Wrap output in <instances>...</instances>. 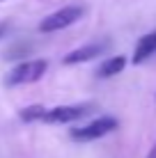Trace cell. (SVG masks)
I'll list each match as a JSON object with an SVG mask.
<instances>
[{
	"instance_id": "obj_1",
	"label": "cell",
	"mask_w": 156,
	"mask_h": 158,
	"mask_svg": "<svg viewBox=\"0 0 156 158\" xmlns=\"http://www.w3.org/2000/svg\"><path fill=\"white\" fill-rule=\"evenodd\" d=\"M48 62L46 60H30V62H23L19 67H14L12 71L5 78V85L14 87V85H23V83H37L41 76L46 73Z\"/></svg>"
},
{
	"instance_id": "obj_2",
	"label": "cell",
	"mask_w": 156,
	"mask_h": 158,
	"mask_svg": "<svg viewBox=\"0 0 156 158\" xmlns=\"http://www.w3.org/2000/svg\"><path fill=\"white\" fill-rule=\"evenodd\" d=\"M115 128H117V119L99 117V119H94L92 124H87V126H83V128H74L71 138L78 140V142H90V140H96V138L108 135L110 131H115Z\"/></svg>"
},
{
	"instance_id": "obj_3",
	"label": "cell",
	"mask_w": 156,
	"mask_h": 158,
	"mask_svg": "<svg viewBox=\"0 0 156 158\" xmlns=\"http://www.w3.org/2000/svg\"><path fill=\"white\" fill-rule=\"evenodd\" d=\"M80 16H83V9L80 7H62V9H57L55 14L46 16V19L41 21L39 23V32H55V30L69 28V25L76 23Z\"/></svg>"
},
{
	"instance_id": "obj_4",
	"label": "cell",
	"mask_w": 156,
	"mask_h": 158,
	"mask_svg": "<svg viewBox=\"0 0 156 158\" xmlns=\"http://www.w3.org/2000/svg\"><path fill=\"white\" fill-rule=\"evenodd\" d=\"M87 112V106H57L53 110H46L44 122L48 124H67L74 122V119H80Z\"/></svg>"
},
{
	"instance_id": "obj_5",
	"label": "cell",
	"mask_w": 156,
	"mask_h": 158,
	"mask_svg": "<svg viewBox=\"0 0 156 158\" xmlns=\"http://www.w3.org/2000/svg\"><path fill=\"white\" fill-rule=\"evenodd\" d=\"M108 48V41H101V44H87V46H80L76 51L67 53L62 62L64 64H78V62H87V60H94L99 57L101 53Z\"/></svg>"
},
{
	"instance_id": "obj_6",
	"label": "cell",
	"mask_w": 156,
	"mask_h": 158,
	"mask_svg": "<svg viewBox=\"0 0 156 158\" xmlns=\"http://www.w3.org/2000/svg\"><path fill=\"white\" fill-rule=\"evenodd\" d=\"M156 53V32H149V35H145V37H140L138 39V44H136V51H133V64H140V62H145L149 55H154Z\"/></svg>"
},
{
	"instance_id": "obj_7",
	"label": "cell",
	"mask_w": 156,
	"mask_h": 158,
	"mask_svg": "<svg viewBox=\"0 0 156 158\" xmlns=\"http://www.w3.org/2000/svg\"><path fill=\"white\" fill-rule=\"evenodd\" d=\"M124 67H126V57H124V55L108 57L106 62H101V67H99V71H96V76H99V78H110V76H117Z\"/></svg>"
},
{
	"instance_id": "obj_8",
	"label": "cell",
	"mask_w": 156,
	"mask_h": 158,
	"mask_svg": "<svg viewBox=\"0 0 156 158\" xmlns=\"http://www.w3.org/2000/svg\"><path fill=\"white\" fill-rule=\"evenodd\" d=\"M44 115H46V108L44 106H28V108H23L21 110V119L23 122H35V119H44Z\"/></svg>"
},
{
	"instance_id": "obj_9",
	"label": "cell",
	"mask_w": 156,
	"mask_h": 158,
	"mask_svg": "<svg viewBox=\"0 0 156 158\" xmlns=\"http://www.w3.org/2000/svg\"><path fill=\"white\" fill-rule=\"evenodd\" d=\"M147 158H156V144L152 147V151H149V156H147Z\"/></svg>"
},
{
	"instance_id": "obj_10",
	"label": "cell",
	"mask_w": 156,
	"mask_h": 158,
	"mask_svg": "<svg viewBox=\"0 0 156 158\" xmlns=\"http://www.w3.org/2000/svg\"><path fill=\"white\" fill-rule=\"evenodd\" d=\"M5 35V25H0V37H2Z\"/></svg>"
}]
</instances>
